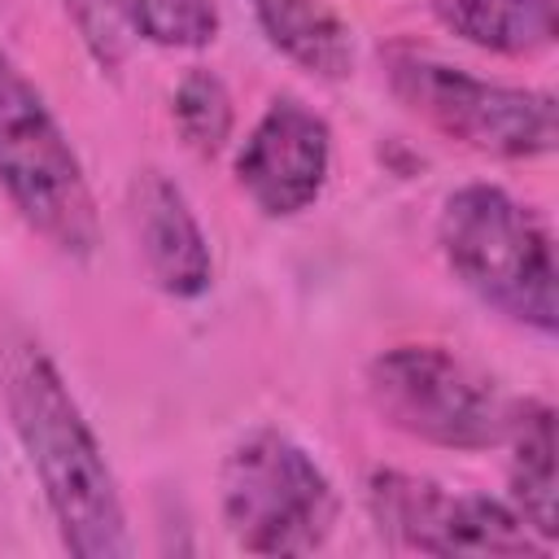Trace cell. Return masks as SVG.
I'll return each instance as SVG.
<instances>
[{"instance_id": "1", "label": "cell", "mask_w": 559, "mask_h": 559, "mask_svg": "<svg viewBox=\"0 0 559 559\" xmlns=\"http://www.w3.org/2000/svg\"><path fill=\"white\" fill-rule=\"evenodd\" d=\"M0 393L17 445L44 489L61 546L83 559H122L131 555L127 507L114 480V467L61 380L57 362L22 332L0 341Z\"/></svg>"}, {"instance_id": "2", "label": "cell", "mask_w": 559, "mask_h": 559, "mask_svg": "<svg viewBox=\"0 0 559 559\" xmlns=\"http://www.w3.org/2000/svg\"><path fill=\"white\" fill-rule=\"evenodd\" d=\"M437 245L476 301L528 332H555V245L533 205L498 183H463L441 201Z\"/></svg>"}, {"instance_id": "3", "label": "cell", "mask_w": 559, "mask_h": 559, "mask_svg": "<svg viewBox=\"0 0 559 559\" xmlns=\"http://www.w3.org/2000/svg\"><path fill=\"white\" fill-rule=\"evenodd\" d=\"M0 192L61 258L87 262L100 245L83 162L39 87L0 48Z\"/></svg>"}, {"instance_id": "4", "label": "cell", "mask_w": 559, "mask_h": 559, "mask_svg": "<svg viewBox=\"0 0 559 559\" xmlns=\"http://www.w3.org/2000/svg\"><path fill=\"white\" fill-rule=\"evenodd\" d=\"M218 507L231 542L249 555H314L341 515L332 476L280 428H253L227 450Z\"/></svg>"}, {"instance_id": "5", "label": "cell", "mask_w": 559, "mask_h": 559, "mask_svg": "<svg viewBox=\"0 0 559 559\" xmlns=\"http://www.w3.org/2000/svg\"><path fill=\"white\" fill-rule=\"evenodd\" d=\"M393 96L437 135L502 162H533L555 148V96L542 87H511L450 66L419 48L384 57Z\"/></svg>"}, {"instance_id": "6", "label": "cell", "mask_w": 559, "mask_h": 559, "mask_svg": "<svg viewBox=\"0 0 559 559\" xmlns=\"http://www.w3.org/2000/svg\"><path fill=\"white\" fill-rule=\"evenodd\" d=\"M367 397L376 415L441 450L502 445L511 402L502 389L445 345H389L367 367Z\"/></svg>"}, {"instance_id": "7", "label": "cell", "mask_w": 559, "mask_h": 559, "mask_svg": "<svg viewBox=\"0 0 559 559\" xmlns=\"http://www.w3.org/2000/svg\"><path fill=\"white\" fill-rule=\"evenodd\" d=\"M367 511L402 550L419 555H542V546L528 524L515 515L511 502L476 493V489H450L432 476L380 467L367 476Z\"/></svg>"}, {"instance_id": "8", "label": "cell", "mask_w": 559, "mask_h": 559, "mask_svg": "<svg viewBox=\"0 0 559 559\" xmlns=\"http://www.w3.org/2000/svg\"><path fill=\"white\" fill-rule=\"evenodd\" d=\"M332 175V127L297 96H275L236 153V183L266 218L310 210Z\"/></svg>"}, {"instance_id": "9", "label": "cell", "mask_w": 559, "mask_h": 559, "mask_svg": "<svg viewBox=\"0 0 559 559\" xmlns=\"http://www.w3.org/2000/svg\"><path fill=\"white\" fill-rule=\"evenodd\" d=\"M131 223H135V245L144 258L148 280L175 297V301H197L214 284V253L210 240L179 192L162 170H144L131 183Z\"/></svg>"}, {"instance_id": "10", "label": "cell", "mask_w": 559, "mask_h": 559, "mask_svg": "<svg viewBox=\"0 0 559 559\" xmlns=\"http://www.w3.org/2000/svg\"><path fill=\"white\" fill-rule=\"evenodd\" d=\"M511 507L528 524L542 546L559 542V507H555V415L546 402H511V419L502 432Z\"/></svg>"}, {"instance_id": "11", "label": "cell", "mask_w": 559, "mask_h": 559, "mask_svg": "<svg viewBox=\"0 0 559 559\" xmlns=\"http://www.w3.org/2000/svg\"><path fill=\"white\" fill-rule=\"evenodd\" d=\"M253 22L284 52L314 79H345L354 70V35L328 0H249Z\"/></svg>"}, {"instance_id": "12", "label": "cell", "mask_w": 559, "mask_h": 559, "mask_svg": "<svg viewBox=\"0 0 559 559\" xmlns=\"http://www.w3.org/2000/svg\"><path fill=\"white\" fill-rule=\"evenodd\" d=\"M450 35L498 57H537L555 44V0H437Z\"/></svg>"}, {"instance_id": "13", "label": "cell", "mask_w": 559, "mask_h": 559, "mask_svg": "<svg viewBox=\"0 0 559 559\" xmlns=\"http://www.w3.org/2000/svg\"><path fill=\"white\" fill-rule=\"evenodd\" d=\"M170 118H175V127H179V135H183V144H188L192 153L214 157V153L231 140V122H236L227 83H223L214 70L192 66V70L175 83Z\"/></svg>"}, {"instance_id": "14", "label": "cell", "mask_w": 559, "mask_h": 559, "mask_svg": "<svg viewBox=\"0 0 559 559\" xmlns=\"http://www.w3.org/2000/svg\"><path fill=\"white\" fill-rule=\"evenodd\" d=\"M140 39L157 48H205L218 35L214 0H105Z\"/></svg>"}]
</instances>
